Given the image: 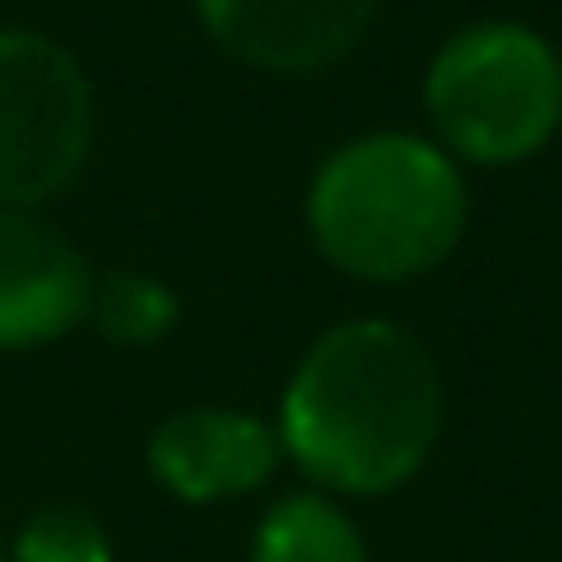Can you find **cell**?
Returning <instances> with one entry per match:
<instances>
[{"mask_svg": "<svg viewBox=\"0 0 562 562\" xmlns=\"http://www.w3.org/2000/svg\"><path fill=\"white\" fill-rule=\"evenodd\" d=\"M441 417L436 351L400 321H345L303 351L279 405V441L321 490L387 496L424 472Z\"/></svg>", "mask_w": 562, "mask_h": 562, "instance_id": "obj_1", "label": "cell"}, {"mask_svg": "<svg viewBox=\"0 0 562 562\" xmlns=\"http://www.w3.org/2000/svg\"><path fill=\"white\" fill-rule=\"evenodd\" d=\"M308 231L339 272L400 284L453 255L465 231V182L429 139L363 134L315 170Z\"/></svg>", "mask_w": 562, "mask_h": 562, "instance_id": "obj_2", "label": "cell"}, {"mask_svg": "<svg viewBox=\"0 0 562 562\" xmlns=\"http://www.w3.org/2000/svg\"><path fill=\"white\" fill-rule=\"evenodd\" d=\"M424 103L436 134L477 164L532 158L562 122V61L532 25L484 19L441 43Z\"/></svg>", "mask_w": 562, "mask_h": 562, "instance_id": "obj_3", "label": "cell"}, {"mask_svg": "<svg viewBox=\"0 0 562 562\" xmlns=\"http://www.w3.org/2000/svg\"><path fill=\"white\" fill-rule=\"evenodd\" d=\"M98 98L74 55L43 31H0V206L31 212L91 158Z\"/></svg>", "mask_w": 562, "mask_h": 562, "instance_id": "obj_4", "label": "cell"}, {"mask_svg": "<svg viewBox=\"0 0 562 562\" xmlns=\"http://www.w3.org/2000/svg\"><path fill=\"white\" fill-rule=\"evenodd\" d=\"M146 460L176 502L206 508V502H236V496H255L260 484H272L284 441L272 424H260L248 412L188 405V412H170L151 429Z\"/></svg>", "mask_w": 562, "mask_h": 562, "instance_id": "obj_5", "label": "cell"}, {"mask_svg": "<svg viewBox=\"0 0 562 562\" xmlns=\"http://www.w3.org/2000/svg\"><path fill=\"white\" fill-rule=\"evenodd\" d=\"M91 267L37 212L0 206V351L49 345L86 321Z\"/></svg>", "mask_w": 562, "mask_h": 562, "instance_id": "obj_6", "label": "cell"}, {"mask_svg": "<svg viewBox=\"0 0 562 562\" xmlns=\"http://www.w3.org/2000/svg\"><path fill=\"white\" fill-rule=\"evenodd\" d=\"M206 31L255 67H327L363 37L375 0H194Z\"/></svg>", "mask_w": 562, "mask_h": 562, "instance_id": "obj_7", "label": "cell"}, {"mask_svg": "<svg viewBox=\"0 0 562 562\" xmlns=\"http://www.w3.org/2000/svg\"><path fill=\"white\" fill-rule=\"evenodd\" d=\"M248 562H369V550L339 502L321 490H296L260 514Z\"/></svg>", "mask_w": 562, "mask_h": 562, "instance_id": "obj_8", "label": "cell"}, {"mask_svg": "<svg viewBox=\"0 0 562 562\" xmlns=\"http://www.w3.org/2000/svg\"><path fill=\"white\" fill-rule=\"evenodd\" d=\"M176 315H182L176 291L151 272H91L86 321L110 345H158L176 327Z\"/></svg>", "mask_w": 562, "mask_h": 562, "instance_id": "obj_9", "label": "cell"}, {"mask_svg": "<svg viewBox=\"0 0 562 562\" xmlns=\"http://www.w3.org/2000/svg\"><path fill=\"white\" fill-rule=\"evenodd\" d=\"M13 562H115V557L98 514L61 502V508H43L25 520V532L13 538Z\"/></svg>", "mask_w": 562, "mask_h": 562, "instance_id": "obj_10", "label": "cell"}]
</instances>
